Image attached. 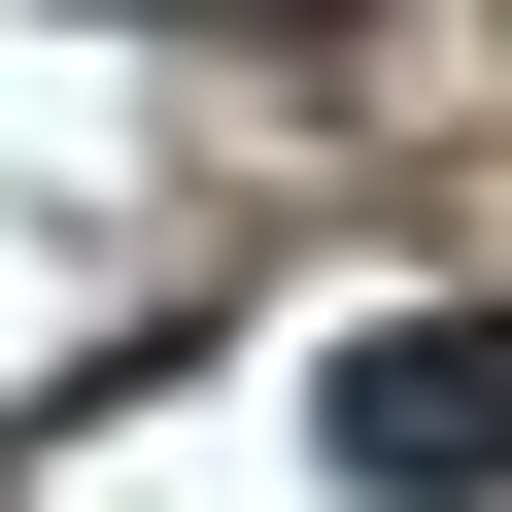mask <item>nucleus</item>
Listing matches in <instances>:
<instances>
[{
    "label": "nucleus",
    "mask_w": 512,
    "mask_h": 512,
    "mask_svg": "<svg viewBox=\"0 0 512 512\" xmlns=\"http://www.w3.org/2000/svg\"><path fill=\"white\" fill-rule=\"evenodd\" d=\"M308 444H342L376 512H512V308H376V342L308 376Z\"/></svg>",
    "instance_id": "obj_1"
}]
</instances>
